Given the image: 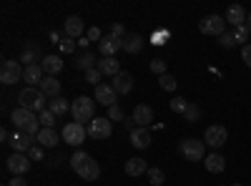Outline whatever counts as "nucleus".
Masks as SVG:
<instances>
[{
    "instance_id": "1",
    "label": "nucleus",
    "mask_w": 251,
    "mask_h": 186,
    "mask_svg": "<svg viewBox=\"0 0 251 186\" xmlns=\"http://www.w3.org/2000/svg\"><path fill=\"white\" fill-rule=\"evenodd\" d=\"M71 169H73L83 181H98V176H100L98 161L91 159L86 151H75V154L71 156Z\"/></svg>"
},
{
    "instance_id": "2",
    "label": "nucleus",
    "mask_w": 251,
    "mask_h": 186,
    "mask_svg": "<svg viewBox=\"0 0 251 186\" xmlns=\"http://www.w3.org/2000/svg\"><path fill=\"white\" fill-rule=\"evenodd\" d=\"M10 121L15 123V131H25L28 136L38 138V133H40V121H38V116H35L33 111H25V108L18 106V108L10 113Z\"/></svg>"
},
{
    "instance_id": "3",
    "label": "nucleus",
    "mask_w": 251,
    "mask_h": 186,
    "mask_svg": "<svg viewBox=\"0 0 251 186\" xmlns=\"http://www.w3.org/2000/svg\"><path fill=\"white\" fill-rule=\"evenodd\" d=\"M46 93L43 91H35V88H23L18 93V106L25 108V111H33V113H43L46 111Z\"/></svg>"
},
{
    "instance_id": "4",
    "label": "nucleus",
    "mask_w": 251,
    "mask_h": 186,
    "mask_svg": "<svg viewBox=\"0 0 251 186\" xmlns=\"http://www.w3.org/2000/svg\"><path fill=\"white\" fill-rule=\"evenodd\" d=\"M71 113H73V121H75V123H91V121H93V113H96L93 98L78 96V98L71 103Z\"/></svg>"
},
{
    "instance_id": "5",
    "label": "nucleus",
    "mask_w": 251,
    "mask_h": 186,
    "mask_svg": "<svg viewBox=\"0 0 251 186\" xmlns=\"http://www.w3.org/2000/svg\"><path fill=\"white\" fill-rule=\"evenodd\" d=\"M203 151H206V143L199 141V138H183L178 143V154L186 161H201L203 159Z\"/></svg>"
},
{
    "instance_id": "6",
    "label": "nucleus",
    "mask_w": 251,
    "mask_h": 186,
    "mask_svg": "<svg viewBox=\"0 0 251 186\" xmlns=\"http://www.w3.org/2000/svg\"><path fill=\"white\" fill-rule=\"evenodd\" d=\"M63 141L66 143H71V146H80L83 141H86V136H88V129L83 126V123H75V121H68L66 126H63Z\"/></svg>"
},
{
    "instance_id": "7",
    "label": "nucleus",
    "mask_w": 251,
    "mask_h": 186,
    "mask_svg": "<svg viewBox=\"0 0 251 186\" xmlns=\"http://www.w3.org/2000/svg\"><path fill=\"white\" fill-rule=\"evenodd\" d=\"M199 30L203 35H224L226 33V18L221 15H206L199 20Z\"/></svg>"
},
{
    "instance_id": "8",
    "label": "nucleus",
    "mask_w": 251,
    "mask_h": 186,
    "mask_svg": "<svg viewBox=\"0 0 251 186\" xmlns=\"http://www.w3.org/2000/svg\"><path fill=\"white\" fill-rule=\"evenodd\" d=\"M23 71L25 68H20V60H3V66H0V80L5 86H10V83L23 78Z\"/></svg>"
},
{
    "instance_id": "9",
    "label": "nucleus",
    "mask_w": 251,
    "mask_h": 186,
    "mask_svg": "<svg viewBox=\"0 0 251 186\" xmlns=\"http://www.w3.org/2000/svg\"><path fill=\"white\" fill-rule=\"evenodd\" d=\"M113 133V126H111V118H93L88 123V136L100 141V138H111Z\"/></svg>"
},
{
    "instance_id": "10",
    "label": "nucleus",
    "mask_w": 251,
    "mask_h": 186,
    "mask_svg": "<svg viewBox=\"0 0 251 186\" xmlns=\"http://www.w3.org/2000/svg\"><path fill=\"white\" fill-rule=\"evenodd\" d=\"M226 138H228V131L224 126H208L206 133H203V143H206V146H211L214 151L224 146Z\"/></svg>"
},
{
    "instance_id": "11",
    "label": "nucleus",
    "mask_w": 251,
    "mask_h": 186,
    "mask_svg": "<svg viewBox=\"0 0 251 186\" xmlns=\"http://www.w3.org/2000/svg\"><path fill=\"white\" fill-rule=\"evenodd\" d=\"M5 166H8V171L13 176H23V174L30 171V159L25 154H15L13 151V156H8V161H5Z\"/></svg>"
},
{
    "instance_id": "12",
    "label": "nucleus",
    "mask_w": 251,
    "mask_h": 186,
    "mask_svg": "<svg viewBox=\"0 0 251 186\" xmlns=\"http://www.w3.org/2000/svg\"><path fill=\"white\" fill-rule=\"evenodd\" d=\"M10 146H13L15 154H28V151L35 146V138L28 136L25 131H13V133H10Z\"/></svg>"
},
{
    "instance_id": "13",
    "label": "nucleus",
    "mask_w": 251,
    "mask_h": 186,
    "mask_svg": "<svg viewBox=\"0 0 251 186\" xmlns=\"http://www.w3.org/2000/svg\"><path fill=\"white\" fill-rule=\"evenodd\" d=\"M123 48V40L116 35H103V40L98 43V53L103 58H116V53Z\"/></svg>"
},
{
    "instance_id": "14",
    "label": "nucleus",
    "mask_w": 251,
    "mask_h": 186,
    "mask_svg": "<svg viewBox=\"0 0 251 186\" xmlns=\"http://www.w3.org/2000/svg\"><path fill=\"white\" fill-rule=\"evenodd\" d=\"M131 118L136 121L138 129H149V123L153 121V108L149 106V103H138V106L133 108V116Z\"/></svg>"
},
{
    "instance_id": "15",
    "label": "nucleus",
    "mask_w": 251,
    "mask_h": 186,
    "mask_svg": "<svg viewBox=\"0 0 251 186\" xmlns=\"http://www.w3.org/2000/svg\"><path fill=\"white\" fill-rule=\"evenodd\" d=\"M43 78H46V73H43V68H40V63H30V66H25V71H23V80L28 83V88L40 86V83H43Z\"/></svg>"
},
{
    "instance_id": "16",
    "label": "nucleus",
    "mask_w": 251,
    "mask_h": 186,
    "mask_svg": "<svg viewBox=\"0 0 251 186\" xmlns=\"http://www.w3.org/2000/svg\"><path fill=\"white\" fill-rule=\"evenodd\" d=\"M63 30H66V38L80 40L83 33H86V26H83V20H80L78 15H71V18H66V26H63Z\"/></svg>"
},
{
    "instance_id": "17",
    "label": "nucleus",
    "mask_w": 251,
    "mask_h": 186,
    "mask_svg": "<svg viewBox=\"0 0 251 186\" xmlns=\"http://www.w3.org/2000/svg\"><path fill=\"white\" fill-rule=\"evenodd\" d=\"M113 91L118 93V96H126V93H131V88H133V76L131 73H126V71H121L116 78H113Z\"/></svg>"
},
{
    "instance_id": "18",
    "label": "nucleus",
    "mask_w": 251,
    "mask_h": 186,
    "mask_svg": "<svg viewBox=\"0 0 251 186\" xmlns=\"http://www.w3.org/2000/svg\"><path fill=\"white\" fill-rule=\"evenodd\" d=\"M116 91H113V86H108V83H100V86H96V101L98 103H103V106H116Z\"/></svg>"
},
{
    "instance_id": "19",
    "label": "nucleus",
    "mask_w": 251,
    "mask_h": 186,
    "mask_svg": "<svg viewBox=\"0 0 251 186\" xmlns=\"http://www.w3.org/2000/svg\"><path fill=\"white\" fill-rule=\"evenodd\" d=\"M40 68H43L46 76H58L63 71V60L58 55H46L43 60H40Z\"/></svg>"
},
{
    "instance_id": "20",
    "label": "nucleus",
    "mask_w": 251,
    "mask_h": 186,
    "mask_svg": "<svg viewBox=\"0 0 251 186\" xmlns=\"http://www.w3.org/2000/svg\"><path fill=\"white\" fill-rule=\"evenodd\" d=\"M96 68H98L103 76H111V78H116V76L121 73V63H118L116 58H100Z\"/></svg>"
},
{
    "instance_id": "21",
    "label": "nucleus",
    "mask_w": 251,
    "mask_h": 186,
    "mask_svg": "<svg viewBox=\"0 0 251 186\" xmlns=\"http://www.w3.org/2000/svg\"><path fill=\"white\" fill-rule=\"evenodd\" d=\"M131 143L136 149H149L151 146V131L149 129H133L131 131Z\"/></svg>"
},
{
    "instance_id": "22",
    "label": "nucleus",
    "mask_w": 251,
    "mask_h": 186,
    "mask_svg": "<svg viewBox=\"0 0 251 186\" xmlns=\"http://www.w3.org/2000/svg\"><path fill=\"white\" fill-rule=\"evenodd\" d=\"M126 174L128 176H141V174H149V163H146V159H128L126 161Z\"/></svg>"
},
{
    "instance_id": "23",
    "label": "nucleus",
    "mask_w": 251,
    "mask_h": 186,
    "mask_svg": "<svg viewBox=\"0 0 251 186\" xmlns=\"http://www.w3.org/2000/svg\"><path fill=\"white\" fill-rule=\"evenodd\" d=\"M226 20H228V23H231L234 28L244 26V23H246V13H244V8H241V5H228V8H226Z\"/></svg>"
},
{
    "instance_id": "24",
    "label": "nucleus",
    "mask_w": 251,
    "mask_h": 186,
    "mask_svg": "<svg viewBox=\"0 0 251 186\" xmlns=\"http://www.w3.org/2000/svg\"><path fill=\"white\" fill-rule=\"evenodd\" d=\"M38 146H43V149H55V143H58V133L53 129H40L38 133Z\"/></svg>"
},
{
    "instance_id": "25",
    "label": "nucleus",
    "mask_w": 251,
    "mask_h": 186,
    "mask_svg": "<svg viewBox=\"0 0 251 186\" xmlns=\"http://www.w3.org/2000/svg\"><path fill=\"white\" fill-rule=\"evenodd\" d=\"M98 66V60H96V55L93 53H88V51H83L80 55H75V68L78 71H91V68H96Z\"/></svg>"
},
{
    "instance_id": "26",
    "label": "nucleus",
    "mask_w": 251,
    "mask_h": 186,
    "mask_svg": "<svg viewBox=\"0 0 251 186\" xmlns=\"http://www.w3.org/2000/svg\"><path fill=\"white\" fill-rule=\"evenodd\" d=\"M206 169L211 171V174H221V171L226 169V159H224L221 154H216V151L208 154V156H206Z\"/></svg>"
},
{
    "instance_id": "27",
    "label": "nucleus",
    "mask_w": 251,
    "mask_h": 186,
    "mask_svg": "<svg viewBox=\"0 0 251 186\" xmlns=\"http://www.w3.org/2000/svg\"><path fill=\"white\" fill-rule=\"evenodd\" d=\"M40 91L50 98H58L60 96V80H55V76H46L43 83H40Z\"/></svg>"
},
{
    "instance_id": "28",
    "label": "nucleus",
    "mask_w": 251,
    "mask_h": 186,
    "mask_svg": "<svg viewBox=\"0 0 251 186\" xmlns=\"http://www.w3.org/2000/svg\"><path fill=\"white\" fill-rule=\"evenodd\" d=\"M141 48H143V38H141L138 33H131V35L123 38V51H126V53L133 55V53H138Z\"/></svg>"
},
{
    "instance_id": "29",
    "label": "nucleus",
    "mask_w": 251,
    "mask_h": 186,
    "mask_svg": "<svg viewBox=\"0 0 251 186\" xmlns=\"http://www.w3.org/2000/svg\"><path fill=\"white\" fill-rule=\"evenodd\" d=\"M48 111H53L55 118H60V116H66V113L71 111V103L63 98V96H58V98H53V101L48 103Z\"/></svg>"
},
{
    "instance_id": "30",
    "label": "nucleus",
    "mask_w": 251,
    "mask_h": 186,
    "mask_svg": "<svg viewBox=\"0 0 251 186\" xmlns=\"http://www.w3.org/2000/svg\"><path fill=\"white\" fill-rule=\"evenodd\" d=\"M38 55H40V48H38V46H33V43H25L23 55H20V63L30 66V63H35V58H38Z\"/></svg>"
},
{
    "instance_id": "31",
    "label": "nucleus",
    "mask_w": 251,
    "mask_h": 186,
    "mask_svg": "<svg viewBox=\"0 0 251 186\" xmlns=\"http://www.w3.org/2000/svg\"><path fill=\"white\" fill-rule=\"evenodd\" d=\"M158 86L163 88V91H176V86H178V80L171 76V73H163V76H158Z\"/></svg>"
},
{
    "instance_id": "32",
    "label": "nucleus",
    "mask_w": 251,
    "mask_h": 186,
    "mask_svg": "<svg viewBox=\"0 0 251 186\" xmlns=\"http://www.w3.org/2000/svg\"><path fill=\"white\" fill-rule=\"evenodd\" d=\"M201 118V108L196 106V103H188V108L183 111V121H188V123H196Z\"/></svg>"
},
{
    "instance_id": "33",
    "label": "nucleus",
    "mask_w": 251,
    "mask_h": 186,
    "mask_svg": "<svg viewBox=\"0 0 251 186\" xmlns=\"http://www.w3.org/2000/svg\"><path fill=\"white\" fill-rule=\"evenodd\" d=\"M149 184L151 186H163L166 184V174L161 169H149Z\"/></svg>"
},
{
    "instance_id": "34",
    "label": "nucleus",
    "mask_w": 251,
    "mask_h": 186,
    "mask_svg": "<svg viewBox=\"0 0 251 186\" xmlns=\"http://www.w3.org/2000/svg\"><path fill=\"white\" fill-rule=\"evenodd\" d=\"M38 121H40V126H43V129H53V123H55V113L46 108L43 113H38Z\"/></svg>"
},
{
    "instance_id": "35",
    "label": "nucleus",
    "mask_w": 251,
    "mask_h": 186,
    "mask_svg": "<svg viewBox=\"0 0 251 186\" xmlns=\"http://www.w3.org/2000/svg\"><path fill=\"white\" fill-rule=\"evenodd\" d=\"M219 46H221V48H236V46H239V43H236V35L226 30L224 35H219Z\"/></svg>"
},
{
    "instance_id": "36",
    "label": "nucleus",
    "mask_w": 251,
    "mask_h": 186,
    "mask_svg": "<svg viewBox=\"0 0 251 186\" xmlns=\"http://www.w3.org/2000/svg\"><path fill=\"white\" fill-rule=\"evenodd\" d=\"M169 108H171L174 113H181V116H183V111L188 108V101H186V98H178V96H176V98H174V101L169 103Z\"/></svg>"
},
{
    "instance_id": "37",
    "label": "nucleus",
    "mask_w": 251,
    "mask_h": 186,
    "mask_svg": "<svg viewBox=\"0 0 251 186\" xmlns=\"http://www.w3.org/2000/svg\"><path fill=\"white\" fill-rule=\"evenodd\" d=\"M151 71H153V73H158V76H163V73H169V66H166V60L153 58V60H151Z\"/></svg>"
},
{
    "instance_id": "38",
    "label": "nucleus",
    "mask_w": 251,
    "mask_h": 186,
    "mask_svg": "<svg viewBox=\"0 0 251 186\" xmlns=\"http://www.w3.org/2000/svg\"><path fill=\"white\" fill-rule=\"evenodd\" d=\"M100 78H103V73L98 71V68H91L88 73H86V80L91 86H100Z\"/></svg>"
},
{
    "instance_id": "39",
    "label": "nucleus",
    "mask_w": 251,
    "mask_h": 186,
    "mask_svg": "<svg viewBox=\"0 0 251 186\" xmlns=\"http://www.w3.org/2000/svg\"><path fill=\"white\" fill-rule=\"evenodd\" d=\"M43 156H46L43 146H33V149L28 151V159H30V161H43Z\"/></svg>"
},
{
    "instance_id": "40",
    "label": "nucleus",
    "mask_w": 251,
    "mask_h": 186,
    "mask_svg": "<svg viewBox=\"0 0 251 186\" xmlns=\"http://www.w3.org/2000/svg\"><path fill=\"white\" fill-rule=\"evenodd\" d=\"M108 118H111V121H126V118H123V111H121L118 106H111V108H108Z\"/></svg>"
},
{
    "instance_id": "41",
    "label": "nucleus",
    "mask_w": 251,
    "mask_h": 186,
    "mask_svg": "<svg viewBox=\"0 0 251 186\" xmlns=\"http://www.w3.org/2000/svg\"><path fill=\"white\" fill-rule=\"evenodd\" d=\"M241 60H244V63L251 68V43H246V46L241 48Z\"/></svg>"
},
{
    "instance_id": "42",
    "label": "nucleus",
    "mask_w": 251,
    "mask_h": 186,
    "mask_svg": "<svg viewBox=\"0 0 251 186\" xmlns=\"http://www.w3.org/2000/svg\"><path fill=\"white\" fill-rule=\"evenodd\" d=\"M234 35H236V43H244V40L249 38V30H246L244 26H239V28L234 30Z\"/></svg>"
},
{
    "instance_id": "43",
    "label": "nucleus",
    "mask_w": 251,
    "mask_h": 186,
    "mask_svg": "<svg viewBox=\"0 0 251 186\" xmlns=\"http://www.w3.org/2000/svg\"><path fill=\"white\" fill-rule=\"evenodd\" d=\"M73 48H75L73 38H66V40H60V51H63V53H71Z\"/></svg>"
},
{
    "instance_id": "44",
    "label": "nucleus",
    "mask_w": 251,
    "mask_h": 186,
    "mask_svg": "<svg viewBox=\"0 0 251 186\" xmlns=\"http://www.w3.org/2000/svg\"><path fill=\"white\" fill-rule=\"evenodd\" d=\"M111 35H116V38H126V28L121 26V23H113V28H111Z\"/></svg>"
},
{
    "instance_id": "45",
    "label": "nucleus",
    "mask_w": 251,
    "mask_h": 186,
    "mask_svg": "<svg viewBox=\"0 0 251 186\" xmlns=\"http://www.w3.org/2000/svg\"><path fill=\"white\" fill-rule=\"evenodd\" d=\"M86 38H88V40H98V43H100V40H103V35H100V28H91V30L86 33Z\"/></svg>"
},
{
    "instance_id": "46",
    "label": "nucleus",
    "mask_w": 251,
    "mask_h": 186,
    "mask_svg": "<svg viewBox=\"0 0 251 186\" xmlns=\"http://www.w3.org/2000/svg\"><path fill=\"white\" fill-rule=\"evenodd\" d=\"M8 186H28V181H25V179H23V176H13V179H10V184H8Z\"/></svg>"
},
{
    "instance_id": "47",
    "label": "nucleus",
    "mask_w": 251,
    "mask_h": 186,
    "mask_svg": "<svg viewBox=\"0 0 251 186\" xmlns=\"http://www.w3.org/2000/svg\"><path fill=\"white\" fill-rule=\"evenodd\" d=\"M50 40H53V43H60V33L53 30V33H50Z\"/></svg>"
},
{
    "instance_id": "48",
    "label": "nucleus",
    "mask_w": 251,
    "mask_h": 186,
    "mask_svg": "<svg viewBox=\"0 0 251 186\" xmlns=\"http://www.w3.org/2000/svg\"><path fill=\"white\" fill-rule=\"evenodd\" d=\"M244 28L249 30V35H251V15H246V23H244Z\"/></svg>"
},
{
    "instance_id": "49",
    "label": "nucleus",
    "mask_w": 251,
    "mask_h": 186,
    "mask_svg": "<svg viewBox=\"0 0 251 186\" xmlns=\"http://www.w3.org/2000/svg\"><path fill=\"white\" fill-rule=\"evenodd\" d=\"M231 186H244V184H231Z\"/></svg>"
}]
</instances>
